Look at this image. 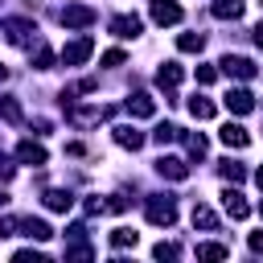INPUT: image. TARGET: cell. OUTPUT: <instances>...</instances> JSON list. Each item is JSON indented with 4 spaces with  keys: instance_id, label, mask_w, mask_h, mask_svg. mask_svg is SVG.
I'll return each instance as SVG.
<instances>
[{
    "instance_id": "obj_1",
    "label": "cell",
    "mask_w": 263,
    "mask_h": 263,
    "mask_svg": "<svg viewBox=\"0 0 263 263\" xmlns=\"http://www.w3.org/2000/svg\"><path fill=\"white\" fill-rule=\"evenodd\" d=\"M0 33H4L12 45H29V41H37V25H33L29 16H8V21L0 25Z\"/></svg>"
},
{
    "instance_id": "obj_2",
    "label": "cell",
    "mask_w": 263,
    "mask_h": 263,
    "mask_svg": "<svg viewBox=\"0 0 263 263\" xmlns=\"http://www.w3.org/2000/svg\"><path fill=\"white\" fill-rule=\"evenodd\" d=\"M144 218H148L152 226H173V222H177V201H173V197H148Z\"/></svg>"
},
{
    "instance_id": "obj_3",
    "label": "cell",
    "mask_w": 263,
    "mask_h": 263,
    "mask_svg": "<svg viewBox=\"0 0 263 263\" xmlns=\"http://www.w3.org/2000/svg\"><path fill=\"white\" fill-rule=\"evenodd\" d=\"M58 21H62L66 29H90V25L99 21V12H95L90 4H66V8L58 12Z\"/></svg>"
},
{
    "instance_id": "obj_4",
    "label": "cell",
    "mask_w": 263,
    "mask_h": 263,
    "mask_svg": "<svg viewBox=\"0 0 263 263\" xmlns=\"http://www.w3.org/2000/svg\"><path fill=\"white\" fill-rule=\"evenodd\" d=\"M218 66H222V74H230V78H242V82L259 74V66H255L251 58H242V53H226V58H222Z\"/></svg>"
},
{
    "instance_id": "obj_5",
    "label": "cell",
    "mask_w": 263,
    "mask_h": 263,
    "mask_svg": "<svg viewBox=\"0 0 263 263\" xmlns=\"http://www.w3.org/2000/svg\"><path fill=\"white\" fill-rule=\"evenodd\" d=\"M123 111H127L132 119H152V115H156V99L144 95V90H136V95L123 99Z\"/></svg>"
},
{
    "instance_id": "obj_6",
    "label": "cell",
    "mask_w": 263,
    "mask_h": 263,
    "mask_svg": "<svg viewBox=\"0 0 263 263\" xmlns=\"http://www.w3.org/2000/svg\"><path fill=\"white\" fill-rule=\"evenodd\" d=\"M140 29H144V21H140L136 12H119V16H111V33H115L119 41H132V37H140Z\"/></svg>"
},
{
    "instance_id": "obj_7",
    "label": "cell",
    "mask_w": 263,
    "mask_h": 263,
    "mask_svg": "<svg viewBox=\"0 0 263 263\" xmlns=\"http://www.w3.org/2000/svg\"><path fill=\"white\" fill-rule=\"evenodd\" d=\"M66 115H70V123H74V127H95V123H99V119H107L111 111H107V107H74V103H70V107H66Z\"/></svg>"
},
{
    "instance_id": "obj_8",
    "label": "cell",
    "mask_w": 263,
    "mask_h": 263,
    "mask_svg": "<svg viewBox=\"0 0 263 263\" xmlns=\"http://www.w3.org/2000/svg\"><path fill=\"white\" fill-rule=\"evenodd\" d=\"M90 53H95V41H90V37H78V41H70V45L62 49V66H82Z\"/></svg>"
},
{
    "instance_id": "obj_9",
    "label": "cell",
    "mask_w": 263,
    "mask_h": 263,
    "mask_svg": "<svg viewBox=\"0 0 263 263\" xmlns=\"http://www.w3.org/2000/svg\"><path fill=\"white\" fill-rule=\"evenodd\" d=\"M181 16H185V12H181L177 0H152V21H156L160 29H164V25H181Z\"/></svg>"
},
{
    "instance_id": "obj_10",
    "label": "cell",
    "mask_w": 263,
    "mask_h": 263,
    "mask_svg": "<svg viewBox=\"0 0 263 263\" xmlns=\"http://www.w3.org/2000/svg\"><path fill=\"white\" fill-rule=\"evenodd\" d=\"M222 103H226L234 115H251V111H255V95H251L247 86H234V90H226V99H222Z\"/></svg>"
},
{
    "instance_id": "obj_11",
    "label": "cell",
    "mask_w": 263,
    "mask_h": 263,
    "mask_svg": "<svg viewBox=\"0 0 263 263\" xmlns=\"http://www.w3.org/2000/svg\"><path fill=\"white\" fill-rule=\"evenodd\" d=\"M16 160H21V164H33V168H41V164L49 160V152H45L37 140H21V144H16Z\"/></svg>"
},
{
    "instance_id": "obj_12",
    "label": "cell",
    "mask_w": 263,
    "mask_h": 263,
    "mask_svg": "<svg viewBox=\"0 0 263 263\" xmlns=\"http://www.w3.org/2000/svg\"><path fill=\"white\" fill-rule=\"evenodd\" d=\"M16 230L29 234V238H37V242H49V238H53V226L41 222V218H16Z\"/></svg>"
},
{
    "instance_id": "obj_13",
    "label": "cell",
    "mask_w": 263,
    "mask_h": 263,
    "mask_svg": "<svg viewBox=\"0 0 263 263\" xmlns=\"http://www.w3.org/2000/svg\"><path fill=\"white\" fill-rule=\"evenodd\" d=\"M111 136H115V144H119V148H132V152H136V148H144V132H136L132 123H115V127H111Z\"/></svg>"
},
{
    "instance_id": "obj_14",
    "label": "cell",
    "mask_w": 263,
    "mask_h": 263,
    "mask_svg": "<svg viewBox=\"0 0 263 263\" xmlns=\"http://www.w3.org/2000/svg\"><path fill=\"white\" fill-rule=\"evenodd\" d=\"M156 173L168 177V181H185V177H189V164H185L181 156H160V160H156Z\"/></svg>"
},
{
    "instance_id": "obj_15",
    "label": "cell",
    "mask_w": 263,
    "mask_h": 263,
    "mask_svg": "<svg viewBox=\"0 0 263 263\" xmlns=\"http://www.w3.org/2000/svg\"><path fill=\"white\" fill-rule=\"evenodd\" d=\"M218 136H222V144H226V148H247V144H251V132H247L242 123H222V132H218Z\"/></svg>"
},
{
    "instance_id": "obj_16",
    "label": "cell",
    "mask_w": 263,
    "mask_h": 263,
    "mask_svg": "<svg viewBox=\"0 0 263 263\" xmlns=\"http://www.w3.org/2000/svg\"><path fill=\"white\" fill-rule=\"evenodd\" d=\"M222 205H226V214H230L234 222H242V218L251 214V205H247V197H242L238 189H226V193H222Z\"/></svg>"
},
{
    "instance_id": "obj_17",
    "label": "cell",
    "mask_w": 263,
    "mask_h": 263,
    "mask_svg": "<svg viewBox=\"0 0 263 263\" xmlns=\"http://www.w3.org/2000/svg\"><path fill=\"white\" fill-rule=\"evenodd\" d=\"M41 201H45V210H53V214H66V210L74 205V197H70L66 189H45Z\"/></svg>"
},
{
    "instance_id": "obj_18",
    "label": "cell",
    "mask_w": 263,
    "mask_h": 263,
    "mask_svg": "<svg viewBox=\"0 0 263 263\" xmlns=\"http://www.w3.org/2000/svg\"><path fill=\"white\" fill-rule=\"evenodd\" d=\"M181 78H185V70H181V66H177V62H164V66H160V70H156V82H160V86H164V90H173V86H177V82H181Z\"/></svg>"
},
{
    "instance_id": "obj_19",
    "label": "cell",
    "mask_w": 263,
    "mask_h": 263,
    "mask_svg": "<svg viewBox=\"0 0 263 263\" xmlns=\"http://www.w3.org/2000/svg\"><path fill=\"white\" fill-rule=\"evenodd\" d=\"M181 140H185V152H189L193 160H201V156L210 152V144H205V136H201V132H181Z\"/></svg>"
},
{
    "instance_id": "obj_20",
    "label": "cell",
    "mask_w": 263,
    "mask_h": 263,
    "mask_svg": "<svg viewBox=\"0 0 263 263\" xmlns=\"http://www.w3.org/2000/svg\"><path fill=\"white\" fill-rule=\"evenodd\" d=\"M218 21H238L242 16V0H214V8H210Z\"/></svg>"
},
{
    "instance_id": "obj_21",
    "label": "cell",
    "mask_w": 263,
    "mask_h": 263,
    "mask_svg": "<svg viewBox=\"0 0 263 263\" xmlns=\"http://www.w3.org/2000/svg\"><path fill=\"white\" fill-rule=\"evenodd\" d=\"M177 49L181 53H201L205 49V33H181L177 37Z\"/></svg>"
},
{
    "instance_id": "obj_22",
    "label": "cell",
    "mask_w": 263,
    "mask_h": 263,
    "mask_svg": "<svg viewBox=\"0 0 263 263\" xmlns=\"http://www.w3.org/2000/svg\"><path fill=\"white\" fill-rule=\"evenodd\" d=\"M193 226L197 230H218V214L210 205H193Z\"/></svg>"
},
{
    "instance_id": "obj_23",
    "label": "cell",
    "mask_w": 263,
    "mask_h": 263,
    "mask_svg": "<svg viewBox=\"0 0 263 263\" xmlns=\"http://www.w3.org/2000/svg\"><path fill=\"white\" fill-rule=\"evenodd\" d=\"M189 115H193V119H214V103H210L205 95H193V99H189Z\"/></svg>"
},
{
    "instance_id": "obj_24",
    "label": "cell",
    "mask_w": 263,
    "mask_h": 263,
    "mask_svg": "<svg viewBox=\"0 0 263 263\" xmlns=\"http://www.w3.org/2000/svg\"><path fill=\"white\" fill-rule=\"evenodd\" d=\"M218 173H222V181H230V185H238V181L247 177V168H242L238 160H222V164H218Z\"/></svg>"
},
{
    "instance_id": "obj_25",
    "label": "cell",
    "mask_w": 263,
    "mask_h": 263,
    "mask_svg": "<svg viewBox=\"0 0 263 263\" xmlns=\"http://www.w3.org/2000/svg\"><path fill=\"white\" fill-rule=\"evenodd\" d=\"M197 259H230V247H222V242H197Z\"/></svg>"
},
{
    "instance_id": "obj_26",
    "label": "cell",
    "mask_w": 263,
    "mask_h": 263,
    "mask_svg": "<svg viewBox=\"0 0 263 263\" xmlns=\"http://www.w3.org/2000/svg\"><path fill=\"white\" fill-rule=\"evenodd\" d=\"M152 140H156V144H173V140H181V127H177V123H160V127L152 132Z\"/></svg>"
},
{
    "instance_id": "obj_27",
    "label": "cell",
    "mask_w": 263,
    "mask_h": 263,
    "mask_svg": "<svg viewBox=\"0 0 263 263\" xmlns=\"http://www.w3.org/2000/svg\"><path fill=\"white\" fill-rule=\"evenodd\" d=\"M136 238H140L136 230H111V247H115V251H127V247H136Z\"/></svg>"
},
{
    "instance_id": "obj_28",
    "label": "cell",
    "mask_w": 263,
    "mask_h": 263,
    "mask_svg": "<svg viewBox=\"0 0 263 263\" xmlns=\"http://www.w3.org/2000/svg\"><path fill=\"white\" fill-rule=\"evenodd\" d=\"M0 115H4L8 123H21V119H25V111H21L16 99H0Z\"/></svg>"
},
{
    "instance_id": "obj_29",
    "label": "cell",
    "mask_w": 263,
    "mask_h": 263,
    "mask_svg": "<svg viewBox=\"0 0 263 263\" xmlns=\"http://www.w3.org/2000/svg\"><path fill=\"white\" fill-rule=\"evenodd\" d=\"M33 70H53V49L37 45V53H33Z\"/></svg>"
},
{
    "instance_id": "obj_30",
    "label": "cell",
    "mask_w": 263,
    "mask_h": 263,
    "mask_svg": "<svg viewBox=\"0 0 263 263\" xmlns=\"http://www.w3.org/2000/svg\"><path fill=\"white\" fill-rule=\"evenodd\" d=\"M152 255H156V259H177V255H181V247H177V242H156V247H152Z\"/></svg>"
},
{
    "instance_id": "obj_31",
    "label": "cell",
    "mask_w": 263,
    "mask_h": 263,
    "mask_svg": "<svg viewBox=\"0 0 263 263\" xmlns=\"http://www.w3.org/2000/svg\"><path fill=\"white\" fill-rule=\"evenodd\" d=\"M95 251L86 247V242H74V247H66V259H90Z\"/></svg>"
},
{
    "instance_id": "obj_32",
    "label": "cell",
    "mask_w": 263,
    "mask_h": 263,
    "mask_svg": "<svg viewBox=\"0 0 263 263\" xmlns=\"http://www.w3.org/2000/svg\"><path fill=\"white\" fill-rule=\"evenodd\" d=\"M12 259H16V263H41L45 255H41V251H33V247H25V251H16Z\"/></svg>"
},
{
    "instance_id": "obj_33",
    "label": "cell",
    "mask_w": 263,
    "mask_h": 263,
    "mask_svg": "<svg viewBox=\"0 0 263 263\" xmlns=\"http://www.w3.org/2000/svg\"><path fill=\"white\" fill-rule=\"evenodd\" d=\"M123 62H127L123 49H107V53H103V66H123Z\"/></svg>"
},
{
    "instance_id": "obj_34",
    "label": "cell",
    "mask_w": 263,
    "mask_h": 263,
    "mask_svg": "<svg viewBox=\"0 0 263 263\" xmlns=\"http://www.w3.org/2000/svg\"><path fill=\"white\" fill-rule=\"evenodd\" d=\"M214 78H218V70H214V66H197V82H201V86H210Z\"/></svg>"
},
{
    "instance_id": "obj_35",
    "label": "cell",
    "mask_w": 263,
    "mask_h": 263,
    "mask_svg": "<svg viewBox=\"0 0 263 263\" xmlns=\"http://www.w3.org/2000/svg\"><path fill=\"white\" fill-rule=\"evenodd\" d=\"M4 234H16V218H8V214L0 218V238H4Z\"/></svg>"
},
{
    "instance_id": "obj_36",
    "label": "cell",
    "mask_w": 263,
    "mask_h": 263,
    "mask_svg": "<svg viewBox=\"0 0 263 263\" xmlns=\"http://www.w3.org/2000/svg\"><path fill=\"white\" fill-rule=\"evenodd\" d=\"M247 247H251V251H255V255H263V230H255V234H251V238H247Z\"/></svg>"
},
{
    "instance_id": "obj_37",
    "label": "cell",
    "mask_w": 263,
    "mask_h": 263,
    "mask_svg": "<svg viewBox=\"0 0 263 263\" xmlns=\"http://www.w3.org/2000/svg\"><path fill=\"white\" fill-rule=\"evenodd\" d=\"M12 173H16V168H12V164H8V156L0 152V181H12Z\"/></svg>"
},
{
    "instance_id": "obj_38",
    "label": "cell",
    "mask_w": 263,
    "mask_h": 263,
    "mask_svg": "<svg viewBox=\"0 0 263 263\" xmlns=\"http://www.w3.org/2000/svg\"><path fill=\"white\" fill-rule=\"evenodd\" d=\"M255 45H259V49H263V21H259V25H255Z\"/></svg>"
},
{
    "instance_id": "obj_39",
    "label": "cell",
    "mask_w": 263,
    "mask_h": 263,
    "mask_svg": "<svg viewBox=\"0 0 263 263\" xmlns=\"http://www.w3.org/2000/svg\"><path fill=\"white\" fill-rule=\"evenodd\" d=\"M4 205H8V193H4V189H0V210H4Z\"/></svg>"
},
{
    "instance_id": "obj_40",
    "label": "cell",
    "mask_w": 263,
    "mask_h": 263,
    "mask_svg": "<svg viewBox=\"0 0 263 263\" xmlns=\"http://www.w3.org/2000/svg\"><path fill=\"white\" fill-rule=\"evenodd\" d=\"M255 181H259V189H263V168H255Z\"/></svg>"
},
{
    "instance_id": "obj_41",
    "label": "cell",
    "mask_w": 263,
    "mask_h": 263,
    "mask_svg": "<svg viewBox=\"0 0 263 263\" xmlns=\"http://www.w3.org/2000/svg\"><path fill=\"white\" fill-rule=\"evenodd\" d=\"M4 78H8V66H4V62H0V82H4Z\"/></svg>"
},
{
    "instance_id": "obj_42",
    "label": "cell",
    "mask_w": 263,
    "mask_h": 263,
    "mask_svg": "<svg viewBox=\"0 0 263 263\" xmlns=\"http://www.w3.org/2000/svg\"><path fill=\"white\" fill-rule=\"evenodd\" d=\"M259 214H263V205H259Z\"/></svg>"
}]
</instances>
